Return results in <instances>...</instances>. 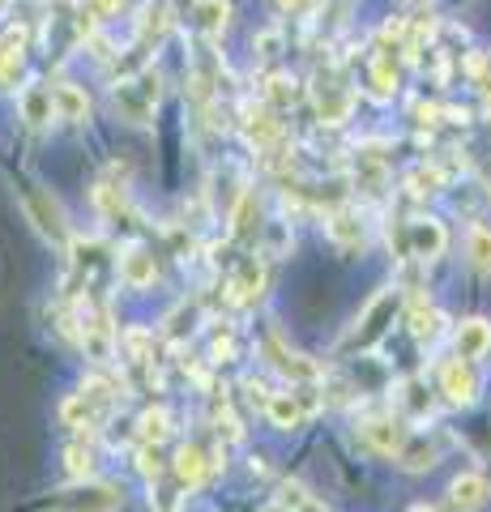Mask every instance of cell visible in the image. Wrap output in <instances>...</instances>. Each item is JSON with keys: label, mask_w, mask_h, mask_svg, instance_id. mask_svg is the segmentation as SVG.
Segmentation results:
<instances>
[{"label": "cell", "mask_w": 491, "mask_h": 512, "mask_svg": "<svg viewBox=\"0 0 491 512\" xmlns=\"http://www.w3.org/2000/svg\"><path fill=\"white\" fill-rule=\"evenodd\" d=\"M193 18H197V30L205 39H223V30L231 26V5L227 0H197Z\"/></svg>", "instance_id": "17"}, {"label": "cell", "mask_w": 491, "mask_h": 512, "mask_svg": "<svg viewBox=\"0 0 491 512\" xmlns=\"http://www.w3.org/2000/svg\"><path fill=\"white\" fill-rule=\"evenodd\" d=\"M398 308H402L398 291H380L368 308H363V316L355 320V333H351V342H346V346L368 350L372 342H380V338H385V329L393 325V316H398Z\"/></svg>", "instance_id": "2"}, {"label": "cell", "mask_w": 491, "mask_h": 512, "mask_svg": "<svg viewBox=\"0 0 491 512\" xmlns=\"http://www.w3.org/2000/svg\"><path fill=\"white\" fill-rule=\"evenodd\" d=\"M244 128H248V137H252V146H261L269 150L274 141L282 137V120H278V111L274 107H257V111H244Z\"/></svg>", "instance_id": "14"}, {"label": "cell", "mask_w": 491, "mask_h": 512, "mask_svg": "<svg viewBox=\"0 0 491 512\" xmlns=\"http://www.w3.org/2000/svg\"><path fill=\"white\" fill-rule=\"evenodd\" d=\"M393 90H398L393 52H389V47H380V52L372 56V94H376V99H393Z\"/></svg>", "instance_id": "24"}, {"label": "cell", "mask_w": 491, "mask_h": 512, "mask_svg": "<svg viewBox=\"0 0 491 512\" xmlns=\"http://www.w3.org/2000/svg\"><path fill=\"white\" fill-rule=\"evenodd\" d=\"M261 512H325V504L316 500V495L308 487H299V483H282L278 495L269 500Z\"/></svg>", "instance_id": "15"}, {"label": "cell", "mask_w": 491, "mask_h": 512, "mask_svg": "<svg viewBox=\"0 0 491 512\" xmlns=\"http://www.w3.org/2000/svg\"><path fill=\"white\" fill-rule=\"evenodd\" d=\"M52 111H56V120L86 124V120H90V99H86V90L73 86V82L52 86Z\"/></svg>", "instance_id": "13"}, {"label": "cell", "mask_w": 491, "mask_h": 512, "mask_svg": "<svg viewBox=\"0 0 491 512\" xmlns=\"http://www.w3.org/2000/svg\"><path fill=\"white\" fill-rule=\"evenodd\" d=\"M351 107H355V90L342 82V73L329 69L316 77V116H321V124H346Z\"/></svg>", "instance_id": "5"}, {"label": "cell", "mask_w": 491, "mask_h": 512, "mask_svg": "<svg viewBox=\"0 0 491 512\" xmlns=\"http://www.w3.org/2000/svg\"><path fill=\"white\" fill-rule=\"evenodd\" d=\"M171 466H176V478H180L184 487H197L201 478H205V470H210V461H205V453H201L197 444H184Z\"/></svg>", "instance_id": "23"}, {"label": "cell", "mask_w": 491, "mask_h": 512, "mask_svg": "<svg viewBox=\"0 0 491 512\" xmlns=\"http://www.w3.org/2000/svg\"><path fill=\"white\" fill-rule=\"evenodd\" d=\"M402 5H406V9H415V13H419V9H427V0H402Z\"/></svg>", "instance_id": "35"}, {"label": "cell", "mask_w": 491, "mask_h": 512, "mask_svg": "<svg viewBox=\"0 0 491 512\" xmlns=\"http://www.w3.org/2000/svg\"><path fill=\"white\" fill-rule=\"evenodd\" d=\"M299 99H304V86H299L291 73H274V77L265 82V103L274 107V111H287V107H295Z\"/></svg>", "instance_id": "22"}, {"label": "cell", "mask_w": 491, "mask_h": 512, "mask_svg": "<svg viewBox=\"0 0 491 512\" xmlns=\"http://www.w3.org/2000/svg\"><path fill=\"white\" fill-rule=\"evenodd\" d=\"M30 214H35V222H39L43 235L65 239V214H60V205L47 197V192H30Z\"/></svg>", "instance_id": "20"}, {"label": "cell", "mask_w": 491, "mask_h": 512, "mask_svg": "<svg viewBox=\"0 0 491 512\" xmlns=\"http://www.w3.org/2000/svg\"><path fill=\"white\" fill-rule=\"evenodd\" d=\"M312 389H287V393H269L265 397V419L274 423L278 431H295V427H304L312 414H316V397H308Z\"/></svg>", "instance_id": "3"}, {"label": "cell", "mask_w": 491, "mask_h": 512, "mask_svg": "<svg viewBox=\"0 0 491 512\" xmlns=\"http://www.w3.org/2000/svg\"><path fill=\"white\" fill-rule=\"evenodd\" d=\"M402 389H406L410 419H415V423H427V419H432V397L423 393V384H415V380H410V384H402Z\"/></svg>", "instance_id": "28"}, {"label": "cell", "mask_w": 491, "mask_h": 512, "mask_svg": "<svg viewBox=\"0 0 491 512\" xmlns=\"http://www.w3.org/2000/svg\"><path fill=\"white\" fill-rule=\"evenodd\" d=\"M440 393H445L449 406H474L479 402V372L466 359H453L440 367Z\"/></svg>", "instance_id": "7"}, {"label": "cell", "mask_w": 491, "mask_h": 512, "mask_svg": "<svg viewBox=\"0 0 491 512\" xmlns=\"http://www.w3.org/2000/svg\"><path fill=\"white\" fill-rule=\"evenodd\" d=\"M18 107H22V120L30 128H43V124H52L56 120V111H52V90L47 86H26L18 94Z\"/></svg>", "instance_id": "16"}, {"label": "cell", "mask_w": 491, "mask_h": 512, "mask_svg": "<svg viewBox=\"0 0 491 512\" xmlns=\"http://www.w3.org/2000/svg\"><path fill=\"white\" fill-rule=\"evenodd\" d=\"M154 278H158L154 252H146V248H129V252L120 256V282L129 286V291H146Z\"/></svg>", "instance_id": "12"}, {"label": "cell", "mask_w": 491, "mask_h": 512, "mask_svg": "<svg viewBox=\"0 0 491 512\" xmlns=\"http://www.w3.org/2000/svg\"><path fill=\"white\" fill-rule=\"evenodd\" d=\"M406 423L402 419H393V414H372V419H363L359 423V436L368 440V448H376V453H385V457H393L402 448V440H406Z\"/></svg>", "instance_id": "9"}, {"label": "cell", "mask_w": 491, "mask_h": 512, "mask_svg": "<svg viewBox=\"0 0 491 512\" xmlns=\"http://www.w3.org/2000/svg\"><path fill=\"white\" fill-rule=\"evenodd\" d=\"M252 47H257L261 60H274L278 47H282V30H265V35H257V43H252Z\"/></svg>", "instance_id": "32"}, {"label": "cell", "mask_w": 491, "mask_h": 512, "mask_svg": "<svg viewBox=\"0 0 491 512\" xmlns=\"http://www.w3.org/2000/svg\"><path fill=\"white\" fill-rule=\"evenodd\" d=\"M487 64H491V60H487Z\"/></svg>", "instance_id": "37"}, {"label": "cell", "mask_w": 491, "mask_h": 512, "mask_svg": "<svg viewBox=\"0 0 491 512\" xmlns=\"http://www.w3.org/2000/svg\"><path fill=\"white\" fill-rule=\"evenodd\" d=\"M453 350H457V359H466V363L487 359V350H491V320H483V316L462 320V325L453 329Z\"/></svg>", "instance_id": "10"}, {"label": "cell", "mask_w": 491, "mask_h": 512, "mask_svg": "<svg viewBox=\"0 0 491 512\" xmlns=\"http://www.w3.org/2000/svg\"><path fill=\"white\" fill-rule=\"evenodd\" d=\"M261 286H265V269H261L257 256H248V261L235 269V278H231V299L235 303H248V299L261 295Z\"/></svg>", "instance_id": "19"}, {"label": "cell", "mask_w": 491, "mask_h": 512, "mask_svg": "<svg viewBox=\"0 0 491 512\" xmlns=\"http://www.w3.org/2000/svg\"><path fill=\"white\" fill-rule=\"evenodd\" d=\"M466 256H470V265L479 269V274H491V227L474 222L470 235H466Z\"/></svg>", "instance_id": "25"}, {"label": "cell", "mask_w": 491, "mask_h": 512, "mask_svg": "<svg viewBox=\"0 0 491 512\" xmlns=\"http://www.w3.org/2000/svg\"><path fill=\"white\" fill-rule=\"evenodd\" d=\"M410 329H415L419 342H432L436 333H440V312L436 308H423V303H419L415 316H410Z\"/></svg>", "instance_id": "27"}, {"label": "cell", "mask_w": 491, "mask_h": 512, "mask_svg": "<svg viewBox=\"0 0 491 512\" xmlns=\"http://www.w3.org/2000/svg\"><path fill=\"white\" fill-rule=\"evenodd\" d=\"M265 355H274L269 363L282 367V372H287L291 380H316V376H321V367L308 363L304 355H295V350H287V346H282L278 338H269V342H265Z\"/></svg>", "instance_id": "18"}, {"label": "cell", "mask_w": 491, "mask_h": 512, "mask_svg": "<svg viewBox=\"0 0 491 512\" xmlns=\"http://www.w3.org/2000/svg\"><path fill=\"white\" fill-rule=\"evenodd\" d=\"M120 500H124L120 487L94 483V478H86V483L60 491V495H56V508H60V512H116Z\"/></svg>", "instance_id": "4"}, {"label": "cell", "mask_w": 491, "mask_h": 512, "mask_svg": "<svg viewBox=\"0 0 491 512\" xmlns=\"http://www.w3.org/2000/svg\"><path fill=\"white\" fill-rule=\"evenodd\" d=\"M112 107L120 111V120H129V124H150L154 107H158V77H154V73H141V77H133V82H116Z\"/></svg>", "instance_id": "1"}, {"label": "cell", "mask_w": 491, "mask_h": 512, "mask_svg": "<svg viewBox=\"0 0 491 512\" xmlns=\"http://www.w3.org/2000/svg\"><path fill=\"white\" fill-rule=\"evenodd\" d=\"M487 500H491V483L483 474L466 470V474H457L449 483V508L453 512H479Z\"/></svg>", "instance_id": "11"}, {"label": "cell", "mask_w": 491, "mask_h": 512, "mask_svg": "<svg viewBox=\"0 0 491 512\" xmlns=\"http://www.w3.org/2000/svg\"><path fill=\"white\" fill-rule=\"evenodd\" d=\"M278 5H282V9H291V13H308L316 0H278Z\"/></svg>", "instance_id": "34"}, {"label": "cell", "mask_w": 491, "mask_h": 512, "mask_svg": "<svg viewBox=\"0 0 491 512\" xmlns=\"http://www.w3.org/2000/svg\"><path fill=\"white\" fill-rule=\"evenodd\" d=\"M393 461H398L402 470H432L436 461H440V440L436 436H427L423 427H410L406 431V440H402V448L393 453Z\"/></svg>", "instance_id": "8"}, {"label": "cell", "mask_w": 491, "mask_h": 512, "mask_svg": "<svg viewBox=\"0 0 491 512\" xmlns=\"http://www.w3.org/2000/svg\"><path fill=\"white\" fill-rule=\"evenodd\" d=\"M86 13H90V18L94 22H103V18H116V13L124 9V0H86V5H82Z\"/></svg>", "instance_id": "31"}, {"label": "cell", "mask_w": 491, "mask_h": 512, "mask_svg": "<svg viewBox=\"0 0 491 512\" xmlns=\"http://www.w3.org/2000/svg\"><path fill=\"white\" fill-rule=\"evenodd\" d=\"M329 235H334L338 244H346V248H351V244L363 248V222H355L351 210H338L334 218H329Z\"/></svg>", "instance_id": "26"}, {"label": "cell", "mask_w": 491, "mask_h": 512, "mask_svg": "<svg viewBox=\"0 0 491 512\" xmlns=\"http://www.w3.org/2000/svg\"><path fill=\"white\" fill-rule=\"evenodd\" d=\"M449 248V231H445V222H436V218H415V222H406V231H402V252L406 256H415V261H436L440 252Z\"/></svg>", "instance_id": "6"}, {"label": "cell", "mask_w": 491, "mask_h": 512, "mask_svg": "<svg viewBox=\"0 0 491 512\" xmlns=\"http://www.w3.org/2000/svg\"><path fill=\"white\" fill-rule=\"evenodd\" d=\"M90 448H69V470L77 474V478H90Z\"/></svg>", "instance_id": "33"}, {"label": "cell", "mask_w": 491, "mask_h": 512, "mask_svg": "<svg viewBox=\"0 0 491 512\" xmlns=\"http://www.w3.org/2000/svg\"><path fill=\"white\" fill-rule=\"evenodd\" d=\"M171 419H167V410H146V414H141V440H146V444H158V440H167V427Z\"/></svg>", "instance_id": "29"}, {"label": "cell", "mask_w": 491, "mask_h": 512, "mask_svg": "<svg viewBox=\"0 0 491 512\" xmlns=\"http://www.w3.org/2000/svg\"><path fill=\"white\" fill-rule=\"evenodd\" d=\"M410 512H436V508H427V504H415V508H410Z\"/></svg>", "instance_id": "36"}, {"label": "cell", "mask_w": 491, "mask_h": 512, "mask_svg": "<svg viewBox=\"0 0 491 512\" xmlns=\"http://www.w3.org/2000/svg\"><path fill=\"white\" fill-rule=\"evenodd\" d=\"M22 73V47L18 43H0V82H13Z\"/></svg>", "instance_id": "30"}, {"label": "cell", "mask_w": 491, "mask_h": 512, "mask_svg": "<svg viewBox=\"0 0 491 512\" xmlns=\"http://www.w3.org/2000/svg\"><path fill=\"white\" fill-rule=\"evenodd\" d=\"M82 350H86L94 363H107V359H112V325H107V316L86 320V329H82Z\"/></svg>", "instance_id": "21"}]
</instances>
